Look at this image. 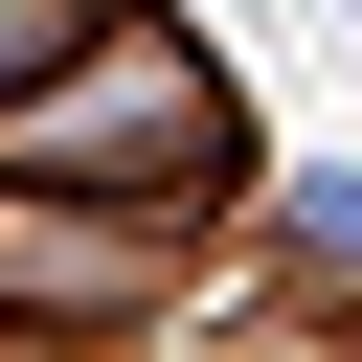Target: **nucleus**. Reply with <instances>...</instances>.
<instances>
[{
    "instance_id": "1",
    "label": "nucleus",
    "mask_w": 362,
    "mask_h": 362,
    "mask_svg": "<svg viewBox=\"0 0 362 362\" xmlns=\"http://www.w3.org/2000/svg\"><path fill=\"white\" fill-rule=\"evenodd\" d=\"M68 158H181V204H204V181H226V90L158 68V45H90L68 113H0V181H68Z\"/></svg>"
},
{
    "instance_id": "2",
    "label": "nucleus",
    "mask_w": 362,
    "mask_h": 362,
    "mask_svg": "<svg viewBox=\"0 0 362 362\" xmlns=\"http://www.w3.org/2000/svg\"><path fill=\"white\" fill-rule=\"evenodd\" d=\"M45 45H113V0H0V90H23Z\"/></svg>"
}]
</instances>
